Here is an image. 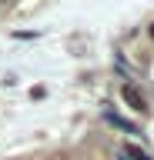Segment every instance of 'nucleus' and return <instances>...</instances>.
<instances>
[{
	"instance_id": "nucleus-1",
	"label": "nucleus",
	"mask_w": 154,
	"mask_h": 160,
	"mask_svg": "<svg viewBox=\"0 0 154 160\" xmlns=\"http://www.w3.org/2000/svg\"><path fill=\"white\" fill-rule=\"evenodd\" d=\"M121 100L134 110V113H147V110H151V107H147V97H144L134 83H124V87H121Z\"/></svg>"
},
{
	"instance_id": "nucleus-2",
	"label": "nucleus",
	"mask_w": 154,
	"mask_h": 160,
	"mask_svg": "<svg viewBox=\"0 0 154 160\" xmlns=\"http://www.w3.org/2000/svg\"><path fill=\"white\" fill-rule=\"evenodd\" d=\"M104 120H107V123H114V127H121V130H127V133H141V127H137V123H127V120L117 117L114 110H104Z\"/></svg>"
},
{
	"instance_id": "nucleus-3",
	"label": "nucleus",
	"mask_w": 154,
	"mask_h": 160,
	"mask_svg": "<svg viewBox=\"0 0 154 160\" xmlns=\"http://www.w3.org/2000/svg\"><path fill=\"white\" fill-rule=\"evenodd\" d=\"M121 153H124L127 160H154L151 153L141 147V143H124V150H121Z\"/></svg>"
},
{
	"instance_id": "nucleus-4",
	"label": "nucleus",
	"mask_w": 154,
	"mask_h": 160,
	"mask_svg": "<svg viewBox=\"0 0 154 160\" xmlns=\"http://www.w3.org/2000/svg\"><path fill=\"white\" fill-rule=\"evenodd\" d=\"M147 33H151V40H154V23H151V27H147Z\"/></svg>"
},
{
	"instance_id": "nucleus-5",
	"label": "nucleus",
	"mask_w": 154,
	"mask_h": 160,
	"mask_svg": "<svg viewBox=\"0 0 154 160\" xmlns=\"http://www.w3.org/2000/svg\"><path fill=\"white\" fill-rule=\"evenodd\" d=\"M114 160H127V157H124V153H117V157H114Z\"/></svg>"
},
{
	"instance_id": "nucleus-6",
	"label": "nucleus",
	"mask_w": 154,
	"mask_h": 160,
	"mask_svg": "<svg viewBox=\"0 0 154 160\" xmlns=\"http://www.w3.org/2000/svg\"><path fill=\"white\" fill-rule=\"evenodd\" d=\"M3 3H10V0H0V7H3Z\"/></svg>"
}]
</instances>
